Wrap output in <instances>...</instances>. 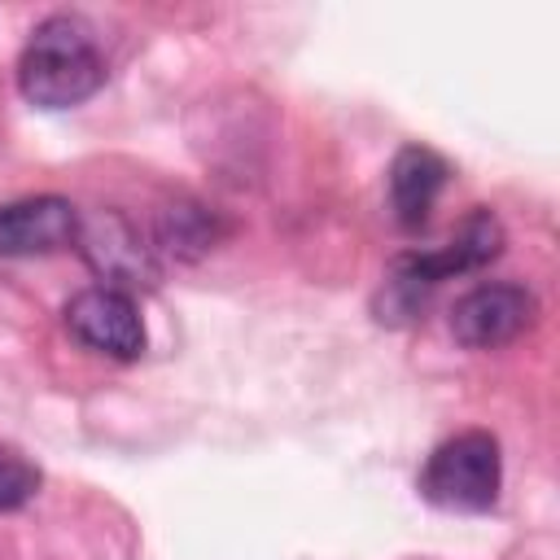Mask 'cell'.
Masks as SVG:
<instances>
[{
	"instance_id": "cell-5",
	"label": "cell",
	"mask_w": 560,
	"mask_h": 560,
	"mask_svg": "<svg viewBox=\"0 0 560 560\" xmlns=\"http://www.w3.org/2000/svg\"><path fill=\"white\" fill-rule=\"evenodd\" d=\"M88 258V267L101 276L105 289H149L158 280V262L153 249L140 241V232L122 219V214H96V219H79V241H74Z\"/></svg>"
},
{
	"instance_id": "cell-8",
	"label": "cell",
	"mask_w": 560,
	"mask_h": 560,
	"mask_svg": "<svg viewBox=\"0 0 560 560\" xmlns=\"http://www.w3.org/2000/svg\"><path fill=\"white\" fill-rule=\"evenodd\" d=\"M446 179H451V166L442 153H433L424 144H402L389 162V210H394L398 228H407V232L424 228Z\"/></svg>"
},
{
	"instance_id": "cell-3",
	"label": "cell",
	"mask_w": 560,
	"mask_h": 560,
	"mask_svg": "<svg viewBox=\"0 0 560 560\" xmlns=\"http://www.w3.org/2000/svg\"><path fill=\"white\" fill-rule=\"evenodd\" d=\"M534 324H538V298L512 280H486L464 298H455L451 306V337L468 350L512 346Z\"/></svg>"
},
{
	"instance_id": "cell-4",
	"label": "cell",
	"mask_w": 560,
	"mask_h": 560,
	"mask_svg": "<svg viewBox=\"0 0 560 560\" xmlns=\"http://www.w3.org/2000/svg\"><path fill=\"white\" fill-rule=\"evenodd\" d=\"M66 328L92 354H105L118 363H131L144 354V319L136 311V298L122 289L92 284V289L74 293L66 302Z\"/></svg>"
},
{
	"instance_id": "cell-9",
	"label": "cell",
	"mask_w": 560,
	"mask_h": 560,
	"mask_svg": "<svg viewBox=\"0 0 560 560\" xmlns=\"http://www.w3.org/2000/svg\"><path fill=\"white\" fill-rule=\"evenodd\" d=\"M39 468L9 442H0V512H18L39 494Z\"/></svg>"
},
{
	"instance_id": "cell-1",
	"label": "cell",
	"mask_w": 560,
	"mask_h": 560,
	"mask_svg": "<svg viewBox=\"0 0 560 560\" xmlns=\"http://www.w3.org/2000/svg\"><path fill=\"white\" fill-rule=\"evenodd\" d=\"M105 83V57L88 31V22L70 13L44 18L18 61V88L39 109H70L96 96Z\"/></svg>"
},
{
	"instance_id": "cell-6",
	"label": "cell",
	"mask_w": 560,
	"mask_h": 560,
	"mask_svg": "<svg viewBox=\"0 0 560 560\" xmlns=\"http://www.w3.org/2000/svg\"><path fill=\"white\" fill-rule=\"evenodd\" d=\"M79 241V210L66 197H22L0 206V258L57 254Z\"/></svg>"
},
{
	"instance_id": "cell-2",
	"label": "cell",
	"mask_w": 560,
	"mask_h": 560,
	"mask_svg": "<svg viewBox=\"0 0 560 560\" xmlns=\"http://www.w3.org/2000/svg\"><path fill=\"white\" fill-rule=\"evenodd\" d=\"M416 486H420V499L442 512H490L503 486L499 438L486 429H464L438 442Z\"/></svg>"
},
{
	"instance_id": "cell-10",
	"label": "cell",
	"mask_w": 560,
	"mask_h": 560,
	"mask_svg": "<svg viewBox=\"0 0 560 560\" xmlns=\"http://www.w3.org/2000/svg\"><path fill=\"white\" fill-rule=\"evenodd\" d=\"M162 241L171 245V254H184V258L206 254L214 245V219L206 210H197V206H179V210L166 214Z\"/></svg>"
},
{
	"instance_id": "cell-7",
	"label": "cell",
	"mask_w": 560,
	"mask_h": 560,
	"mask_svg": "<svg viewBox=\"0 0 560 560\" xmlns=\"http://www.w3.org/2000/svg\"><path fill=\"white\" fill-rule=\"evenodd\" d=\"M499 254H503V223H499L490 210L477 206V210L455 228V236H451L446 245L420 249V254H398L394 262H398L407 276H416L424 289H438V284L451 280V276L481 271V267L494 262Z\"/></svg>"
}]
</instances>
